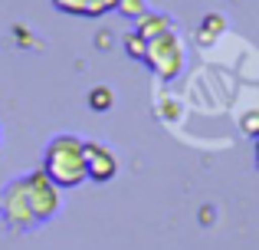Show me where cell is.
<instances>
[{"mask_svg": "<svg viewBox=\"0 0 259 250\" xmlns=\"http://www.w3.org/2000/svg\"><path fill=\"white\" fill-rule=\"evenodd\" d=\"M43 171L56 181V188H79L89 178L85 171V141L72 132H59L46 141Z\"/></svg>", "mask_w": 259, "mask_h": 250, "instance_id": "cell-1", "label": "cell"}, {"mask_svg": "<svg viewBox=\"0 0 259 250\" xmlns=\"http://www.w3.org/2000/svg\"><path fill=\"white\" fill-rule=\"evenodd\" d=\"M0 218L10 231L17 234H26L33 227H39V218H36V207H33V194H30V185H26V174L7 181L0 188Z\"/></svg>", "mask_w": 259, "mask_h": 250, "instance_id": "cell-2", "label": "cell"}, {"mask_svg": "<svg viewBox=\"0 0 259 250\" xmlns=\"http://www.w3.org/2000/svg\"><path fill=\"white\" fill-rule=\"evenodd\" d=\"M145 63L151 66V73H154V76H161V79L181 76V69H184V46H181V40H177L174 30H167V33H161V37L148 40Z\"/></svg>", "mask_w": 259, "mask_h": 250, "instance_id": "cell-3", "label": "cell"}, {"mask_svg": "<svg viewBox=\"0 0 259 250\" xmlns=\"http://www.w3.org/2000/svg\"><path fill=\"white\" fill-rule=\"evenodd\" d=\"M26 185H30V194H33V207H36V218L39 224H46V221H53L59 214V207H63V188H56V181L50 178V174L39 168V171H30L26 174Z\"/></svg>", "mask_w": 259, "mask_h": 250, "instance_id": "cell-4", "label": "cell"}, {"mask_svg": "<svg viewBox=\"0 0 259 250\" xmlns=\"http://www.w3.org/2000/svg\"><path fill=\"white\" fill-rule=\"evenodd\" d=\"M85 171H89V181L105 185V181H112L118 174V158L102 141H85Z\"/></svg>", "mask_w": 259, "mask_h": 250, "instance_id": "cell-5", "label": "cell"}, {"mask_svg": "<svg viewBox=\"0 0 259 250\" xmlns=\"http://www.w3.org/2000/svg\"><path fill=\"white\" fill-rule=\"evenodd\" d=\"M53 7L63 10V13H69V17H89V20H95V17H102V13L115 10L118 0H53Z\"/></svg>", "mask_w": 259, "mask_h": 250, "instance_id": "cell-6", "label": "cell"}, {"mask_svg": "<svg viewBox=\"0 0 259 250\" xmlns=\"http://www.w3.org/2000/svg\"><path fill=\"white\" fill-rule=\"evenodd\" d=\"M167 30H171V17L167 13H145L141 20H135V33H141L145 40H154Z\"/></svg>", "mask_w": 259, "mask_h": 250, "instance_id": "cell-7", "label": "cell"}, {"mask_svg": "<svg viewBox=\"0 0 259 250\" xmlns=\"http://www.w3.org/2000/svg\"><path fill=\"white\" fill-rule=\"evenodd\" d=\"M223 30H227V20H223L220 13H207V17H203V23H200V30H197V40H200L203 46H210Z\"/></svg>", "mask_w": 259, "mask_h": 250, "instance_id": "cell-8", "label": "cell"}, {"mask_svg": "<svg viewBox=\"0 0 259 250\" xmlns=\"http://www.w3.org/2000/svg\"><path fill=\"white\" fill-rule=\"evenodd\" d=\"M115 105V92L108 86H92L89 89V109L92 112H108Z\"/></svg>", "mask_w": 259, "mask_h": 250, "instance_id": "cell-9", "label": "cell"}, {"mask_svg": "<svg viewBox=\"0 0 259 250\" xmlns=\"http://www.w3.org/2000/svg\"><path fill=\"white\" fill-rule=\"evenodd\" d=\"M121 40H125V53H128V56H132V59H141V63H145V53H148V40L141 37V33H135V30H128V33H125V37H121Z\"/></svg>", "mask_w": 259, "mask_h": 250, "instance_id": "cell-10", "label": "cell"}, {"mask_svg": "<svg viewBox=\"0 0 259 250\" xmlns=\"http://www.w3.org/2000/svg\"><path fill=\"white\" fill-rule=\"evenodd\" d=\"M115 13H121V17H128V20H141L148 13V4L145 0H118Z\"/></svg>", "mask_w": 259, "mask_h": 250, "instance_id": "cell-11", "label": "cell"}, {"mask_svg": "<svg viewBox=\"0 0 259 250\" xmlns=\"http://www.w3.org/2000/svg\"><path fill=\"white\" fill-rule=\"evenodd\" d=\"M240 125H243V132L246 135H253V138H259V112H246V116L240 119Z\"/></svg>", "mask_w": 259, "mask_h": 250, "instance_id": "cell-12", "label": "cell"}, {"mask_svg": "<svg viewBox=\"0 0 259 250\" xmlns=\"http://www.w3.org/2000/svg\"><path fill=\"white\" fill-rule=\"evenodd\" d=\"M95 46H99V50H108V46H112V33L99 30V33H95Z\"/></svg>", "mask_w": 259, "mask_h": 250, "instance_id": "cell-13", "label": "cell"}, {"mask_svg": "<svg viewBox=\"0 0 259 250\" xmlns=\"http://www.w3.org/2000/svg\"><path fill=\"white\" fill-rule=\"evenodd\" d=\"M13 33H17V37H20V40H17L20 46H30V43H33V33L26 30V26H13Z\"/></svg>", "mask_w": 259, "mask_h": 250, "instance_id": "cell-14", "label": "cell"}, {"mask_svg": "<svg viewBox=\"0 0 259 250\" xmlns=\"http://www.w3.org/2000/svg\"><path fill=\"white\" fill-rule=\"evenodd\" d=\"M256 168H259V138H256Z\"/></svg>", "mask_w": 259, "mask_h": 250, "instance_id": "cell-15", "label": "cell"}]
</instances>
